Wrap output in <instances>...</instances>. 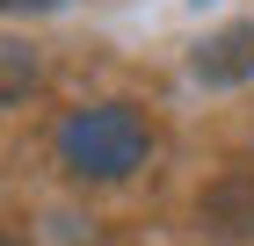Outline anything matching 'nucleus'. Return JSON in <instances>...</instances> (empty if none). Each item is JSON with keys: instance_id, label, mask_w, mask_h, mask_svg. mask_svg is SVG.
<instances>
[{"instance_id": "423d86ee", "label": "nucleus", "mask_w": 254, "mask_h": 246, "mask_svg": "<svg viewBox=\"0 0 254 246\" xmlns=\"http://www.w3.org/2000/svg\"><path fill=\"white\" fill-rule=\"evenodd\" d=\"M0 246H15V239H0Z\"/></svg>"}, {"instance_id": "f257e3e1", "label": "nucleus", "mask_w": 254, "mask_h": 246, "mask_svg": "<svg viewBox=\"0 0 254 246\" xmlns=\"http://www.w3.org/2000/svg\"><path fill=\"white\" fill-rule=\"evenodd\" d=\"M153 159V123L131 101H95L59 123V167L73 181H131Z\"/></svg>"}, {"instance_id": "39448f33", "label": "nucleus", "mask_w": 254, "mask_h": 246, "mask_svg": "<svg viewBox=\"0 0 254 246\" xmlns=\"http://www.w3.org/2000/svg\"><path fill=\"white\" fill-rule=\"evenodd\" d=\"M0 7H15V15H44V7H59V0H0Z\"/></svg>"}, {"instance_id": "f03ea898", "label": "nucleus", "mask_w": 254, "mask_h": 246, "mask_svg": "<svg viewBox=\"0 0 254 246\" xmlns=\"http://www.w3.org/2000/svg\"><path fill=\"white\" fill-rule=\"evenodd\" d=\"M196 80H203V87H240V80H254V22H225L218 37L196 44Z\"/></svg>"}, {"instance_id": "20e7f679", "label": "nucleus", "mask_w": 254, "mask_h": 246, "mask_svg": "<svg viewBox=\"0 0 254 246\" xmlns=\"http://www.w3.org/2000/svg\"><path fill=\"white\" fill-rule=\"evenodd\" d=\"M29 87H37V51L0 37V109H7V101H22Z\"/></svg>"}, {"instance_id": "7ed1b4c3", "label": "nucleus", "mask_w": 254, "mask_h": 246, "mask_svg": "<svg viewBox=\"0 0 254 246\" xmlns=\"http://www.w3.org/2000/svg\"><path fill=\"white\" fill-rule=\"evenodd\" d=\"M203 217H211L218 239H247L254 232V181H218L203 196Z\"/></svg>"}]
</instances>
